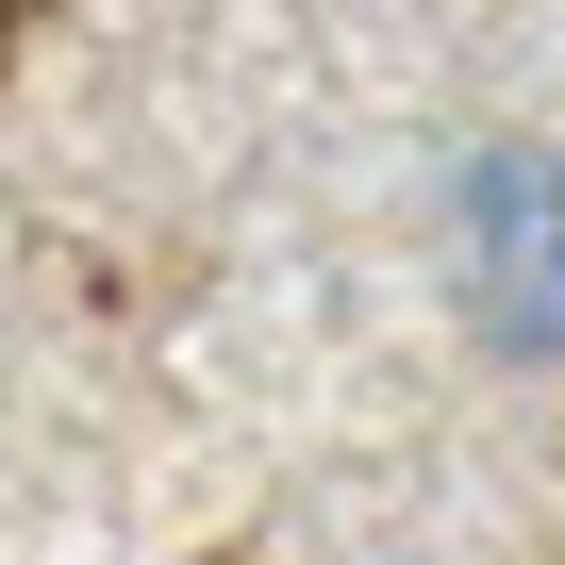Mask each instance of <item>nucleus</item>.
Returning a JSON list of instances; mask_svg holds the SVG:
<instances>
[{"label": "nucleus", "instance_id": "obj_1", "mask_svg": "<svg viewBox=\"0 0 565 565\" xmlns=\"http://www.w3.org/2000/svg\"><path fill=\"white\" fill-rule=\"evenodd\" d=\"M433 266H449V317L482 366L565 383V150L548 134H482L433 183Z\"/></svg>", "mask_w": 565, "mask_h": 565}]
</instances>
